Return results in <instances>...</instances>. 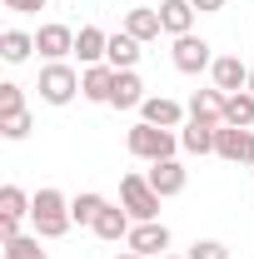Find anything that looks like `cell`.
<instances>
[{"label":"cell","instance_id":"33","mask_svg":"<svg viewBox=\"0 0 254 259\" xmlns=\"http://www.w3.org/2000/svg\"><path fill=\"white\" fill-rule=\"evenodd\" d=\"M159 259H180V254H159Z\"/></svg>","mask_w":254,"mask_h":259},{"label":"cell","instance_id":"27","mask_svg":"<svg viewBox=\"0 0 254 259\" xmlns=\"http://www.w3.org/2000/svg\"><path fill=\"white\" fill-rule=\"evenodd\" d=\"M20 110H25L20 85H10V80H5V85H0V115H20Z\"/></svg>","mask_w":254,"mask_h":259},{"label":"cell","instance_id":"4","mask_svg":"<svg viewBox=\"0 0 254 259\" xmlns=\"http://www.w3.org/2000/svg\"><path fill=\"white\" fill-rule=\"evenodd\" d=\"M75 90H80V75H75L65 60H50L45 70H40V100H45V105H70Z\"/></svg>","mask_w":254,"mask_h":259},{"label":"cell","instance_id":"12","mask_svg":"<svg viewBox=\"0 0 254 259\" xmlns=\"http://www.w3.org/2000/svg\"><path fill=\"white\" fill-rule=\"evenodd\" d=\"M224 100H229L224 90H194V100H190V120L220 130V125H224Z\"/></svg>","mask_w":254,"mask_h":259},{"label":"cell","instance_id":"20","mask_svg":"<svg viewBox=\"0 0 254 259\" xmlns=\"http://www.w3.org/2000/svg\"><path fill=\"white\" fill-rule=\"evenodd\" d=\"M224 125H239V130L254 125V95H249V90H239V95L224 100Z\"/></svg>","mask_w":254,"mask_h":259},{"label":"cell","instance_id":"32","mask_svg":"<svg viewBox=\"0 0 254 259\" xmlns=\"http://www.w3.org/2000/svg\"><path fill=\"white\" fill-rule=\"evenodd\" d=\"M249 95H254V70H249Z\"/></svg>","mask_w":254,"mask_h":259},{"label":"cell","instance_id":"31","mask_svg":"<svg viewBox=\"0 0 254 259\" xmlns=\"http://www.w3.org/2000/svg\"><path fill=\"white\" fill-rule=\"evenodd\" d=\"M120 259H145V254H135V249H125V254H120Z\"/></svg>","mask_w":254,"mask_h":259},{"label":"cell","instance_id":"11","mask_svg":"<svg viewBox=\"0 0 254 259\" xmlns=\"http://www.w3.org/2000/svg\"><path fill=\"white\" fill-rule=\"evenodd\" d=\"M35 50H40L45 60H65V55H75V30H70V25H40Z\"/></svg>","mask_w":254,"mask_h":259},{"label":"cell","instance_id":"30","mask_svg":"<svg viewBox=\"0 0 254 259\" xmlns=\"http://www.w3.org/2000/svg\"><path fill=\"white\" fill-rule=\"evenodd\" d=\"M190 5H194V10H204V15H215V10H220L224 0H190Z\"/></svg>","mask_w":254,"mask_h":259},{"label":"cell","instance_id":"28","mask_svg":"<svg viewBox=\"0 0 254 259\" xmlns=\"http://www.w3.org/2000/svg\"><path fill=\"white\" fill-rule=\"evenodd\" d=\"M185 259H229V249H224L220 239H194V249Z\"/></svg>","mask_w":254,"mask_h":259},{"label":"cell","instance_id":"22","mask_svg":"<svg viewBox=\"0 0 254 259\" xmlns=\"http://www.w3.org/2000/svg\"><path fill=\"white\" fill-rule=\"evenodd\" d=\"M30 50H35V35H25V30H5L0 35V55H5L10 65L30 60Z\"/></svg>","mask_w":254,"mask_h":259},{"label":"cell","instance_id":"1","mask_svg":"<svg viewBox=\"0 0 254 259\" xmlns=\"http://www.w3.org/2000/svg\"><path fill=\"white\" fill-rule=\"evenodd\" d=\"M30 220H35V234L40 239H60L65 229L75 225L70 220V199H65L60 190H40L30 199Z\"/></svg>","mask_w":254,"mask_h":259},{"label":"cell","instance_id":"6","mask_svg":"<svg viewBox=\"0 0 254 259\" xmlns=\"http://www.w3.org/2000/svg\"><path fill=\"white\" fill-rule=\"evenodd\" d=\"M209 75H215V90H224V95H239V90H249V65L239 60V55H215Z\"/></svg>","mask_w":254,"mask_h":259},{"label":"cell","instance_id":"15","mask_svg":"<svg viewBox=\"0 0 254 259\" xmlns=\"http://www.w3.org/2000/svg\"><path fill=\"white\" fill-rule=\"evenodd\" d=\"M140 110H145V125H159V130H175L185 120V105H175V100H164V95H150Z\"/></svg>","mask_w":254,"mask_h":259},{"label":"cell","instance_id":"7","mask_svg":"<svg viewBox=\"0 0 254 259\" xmlns=\"http://www.w3.org/2000/svg\"><path fill=\"white\" fill-rule=\"evenodd\" d=\"M215 55H209V45L199 40V35H180L175 40V70L180 75H199V70H209Z\"/></svg>","mask_w":254,"mask_h":259},{"label":"cell","instance_id":"2","mask_svg":"<svg viewBox=\"0 0 254 259\" xmlns=\"http://www.w3.org/2000/svg\"><path fill=\"white\" fill-rule=\"evenodd\" d=\"M125 145H130V155H135V160H150V164H155V160H175V145H180V140H175L170 130L145 125V120H140V125L125 135Z\"/></svg>","mask_w":254,"mask_h":259},{"label":"cell","instance_id":"5","mask_svg":"<svg viewBox=\"0 0 254 259\" xmlns=\"http://www.w3.org/2000/svg\"><path fill=\"white\" fill-rule=\"evenodd\" d=\"M215 155L229 160V164H254V130L220 125V130H215Z\"/></svg>","mask_w":254,"mask_h":259},{"label":"cell","instance_id":"17","mask_svg":"<svg viewBox=\"0 0 254 259\" xmlns=\"http://www.w3.org/2000/svg\"><path fill=\"white\" fill-rule=\"evenodd\" d=\"M145 85H140V75H135V70H120V75H115V95H110V105H115V110H135V105H145Z\"/></svg>","mask_w":254,"mask_h":259},{"label":"cell","instance_id":"21","mask_svg":"<svg viewBox=\"0 0 254 259\" xmlns=\"http://www.w3.org/2000/svg\"><path fill=\"white\" fill-rule=\"evenodd\" d=\"M105 204H110V199L95 194V190H90V194H75V199H70V220H75V225H95Z\"/></svg>","mask_w":254,"mask_h":259},{"label":"cell","instance_id":"26","mask_svg":"<svg viewBox=\"0 0 254 259\" xmlns=\"http://www.w3.org/2000/svg\"><path fill=\"white\" fill-rule=\"evenodd\" d=\"M0 135H5V140H25V135H30V110H20V115H0Z\"/></svg>","mask_w":254,"mask_h":259},{"label":"cell","instance_id":"24","mask_svg":"<svg viewBox=\"0 0 254 259\" xmlns=\"http://www.w3.org/2000/svg\"><path fill=\"white\" fill-rule=\"evenodd\" d=\"M20 214H30V199L20 185H5L0 190V220H20Z\"/></svg>","mask_w":254,"mask_h":259},{"label":"cell","instance_id":"9","mask_svg":"<svg viewBox=\"0 0 254 259\" xmlns=\"http://www.w3.org/2000/svg\"><path fill=\"white\" fill-rule=\"evenodd\" d=\"M145 180L155 185L159 199H170V194H185V185H190V175H185V164H180V160H155Z\"/></svg>","mask_w":254,"mask_h":259},{"label":"cell","instance_id":"19","mask_svg":"<svg viewBox=\"0 0 254 259\" xmlns=\"http://www.w3.org/2000/svg\"><path fill=\"white\" fill-rule=\"evenodd\" d=\"M135 60H140V40H135V35H110V55H105V65L135 70Z\"/></svg>","mask_w":254,"mask_h":259},{"label":"cell","instance_id":"3","mask_svg":"<svg viewBox=\"0 0 254 259\" xmlns=\"http://www.w3.org/2000/svg\"><path fill=\"white\" fill-rule=\"evenodd\" d=\"M120 204L130 209V220H135V225L159 220V194H155V185H150L145 175H125V180H120Z\"/></svg>","mask_w":254,"mask_h":259},{"label":"cell","instance_id":"16","mask_svg":"<svg viewBox=\"0 0 254 259\" xmlns=\"http://www.w3.org/2000/svg\"><path fill=\"white\" fill-rule=\"evenodd\" d=\"M75 55L85 65H100L105 55H110V35L95 30V25H80V35H75Z\"/></svg>","mask_w":254,"mask_h":259},{"label":"cell","instance_id":"29","mask_svg":"<svg viewBox=\"0 0 254 259\" xmlns=\"http://www.w3.org/2000/svg\"><path fill=\"white\" fill-rule=\"evenodd\" d=\"M50 0H5V10H15V15H35V10H45Z\"/></svg>","mask_w":254,"mask_h":259},{"label":"cell","instance_id":"10","mask_svg":"<svg viewBox=\"0 0 254 259\" xmlns=\"http://www.w3.org/2000/svg\"><path fill=\"white\" fill-rule=\"evenodd\" d=\"M115 65H90L85 75H80V95L95 100V105H110V95H115Z\"/></svg>","mask_w":254,"mask_h":259},{"label":"cell","instance_id":"25","mask_svg":"<svg viewBox=\"0 0 254 259\" xmlns=\"http://www.w3.org/2000/svg\"><path fill=\"white\" fill-rule=\"evenodd\" d=\"M5 259H50L45 249H40V234H15V239H5Z\"/></svg>","mask_w":254,"mask_h":259},{"label":"cell","instance_id":"23","mask_svg":"<svg viewBox=\"0 0 254 259\" xmlns=\"http://www.w3.org/2000/svg\"><path fill=\"white\" fill-rule=\"evenodd\" d=\"M180 145H185L190 155H209V150H215V125L190 120V125H185V135H180Z\"/></svg>","mask_w":254,"mask_h":259},{"label":"cell","instance_id":"18","mask_svg":"<svg viewBox=\"0 0 254 259\" xmlns=\"http://www.w3.org/2000/svg\"><path fill=\"white\" fill-rule=\"evenodd\" d=\"M159 20H164V35H190V25H194V5L190 0H164L159 5Z\"/></svg>","mask_w":254,"mask_h":259},{"label":"cell","instance_id":"14","mask_svg":"<svg viewBox=\"0 0 254 259\" xmlns=\"http://www.w3.org/2000/svg\"><path fill=\"white\" fill-rule=\"evenodd\" d=\"M90 229H95L100 239H110V244H115V239H130V229H135V225H130V209H125V204H120V209H115V204H105V209H100V220H95Z\"/></svg>","mask_w":254,"mask_h":259},{"label":"cell","instance_id":"8","mask_svg":"<svg viewBox=\"0 0 254 259\" xmlns=\"http://www.w3.org/2000/svg\"><path fill=\"white\" fill-rule=\"evenodd\" d=\"M135 254H145V259H155V254H164L170 249V229L159 225V220H145V225H135L130 229V239H125Z\"/></svg>","mask_w":254,"mask_h":259},{"label":"cell","instance_id":"13","mask_svg":"<svg viewBox=\"0 0 254 259\" xmlns=\"http://www.w3.org/2000/svg\"><path fill=\"white\" fill-rule=\"evenodd\" d=\"M159 30H164V20H159V5H135V10L125 15V35H135L140 45H145V40H155Z\"/></svg>","mask_w":254,"mask_h":259}]
</instances>
